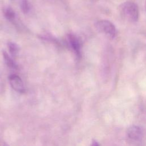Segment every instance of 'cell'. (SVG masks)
Here are the masks:
<instances>
[{
	"instance_id": "7c38bea8",
	"label": "cell",
	"mask_w": 146,
	"mask_h": 146,
	"mask_svg": "<svg viewBox=\"0 0 146 146\" xmlns=\"http://www.w3.org/2000/svg\"><path fill=\"white\" fill-rule=\"evenodd\" d=\"M145 11H146V2H145Z\"/></svg>"
},
{
	"instance_id": "9c48e42d",
	"label": "cell",
	"mask_w": 146,
	"mask_h": 146,
	"mask_svg": "<svg viewBox=\"0 0 146 146\" xmlns=\"http://www.w3.org/2000/svg\"><path fill=\"white\" fill-rule=\"evenodd\" d=\"M3 13H4V15L6 17V18L10 21L14 20L15 17V14L14 10L9 7L5 9V10L3 11Z\"/></svg>"
},
{
	"instance_id": "7a4b0ae2",
	"label": "cell",
	"mask_w": 146,
	"mask_h": 146,
	"mask_svg": "<svg viewBox=\"0 0 146 146\" xmlns=\"http://www.w3.org/2000/svg\"><path fill=\"white\" fill-rule=\"evenodd\" d=\"M95 27L99 33L103 34L110 39H113L116 36V28L115 26L108 20H99L95 23Z\"/></svg>"
},
{
	"instance_id": "30bf717a",
	"label": "cell",
	"mask_w": 146,
	"mask_h": 146,
	"mask_svg": "<svg viewBox=\"0 0 146 146\" xmlns=\"http://www.w3.org/2000/svg\"><path fill=\"white\" fill-rule=\"evenodd\" d=\"M91 146H99V143H98V142L97 141L93 140L92 141Z\"/></svg>"
},
{
	"instance_id": "8fae6325",
	"label": "cell",
	"mask_w": 146,
	"mask_h": 146,
	"mask_svg": "<svg viewBox=\"0 0 146 146\" xmlns=\"http://www.w3.org/2000/svg\"><path fill=\"white\" fill-rule=\"evenodd\" d=\"M0 146H9L7 144H6V143H1L0 144Z\"/></svg>"
},
{
	"instance_id": "6da1fadb",
	"label": "cell",
	"mask_w": 146,
	"mask_h": 146,
	"mask_svg": "<svg viewBox=\"0 0 146 146\" xmlns=\"http://www.w3.org/2000/svg\"><path fill=\"white\" fill-rule=\"evenodd\" d=\"M119 10L121 16L128 22L135 23L139 18V10L136 3L132 1H125L121 3Z\"/></svg>"
},
{
	"instance_id": "277c9868",
	"label": "cell",
	"mask_w": 146,
	"mask_h": 146,
	"mask_svg": "<svg viewBox=\"0 0 146 146\" xmlns=\"http://www.w3.org/2000/svg\"><path fill=\"white\" fill-rule=\"evenodd\" d=\"M69 42L71 46L74 50L76 56L79 58L81 57V44L78 38L73 34H69L68 36Z\"/></svg>"
},
{
	"instance_id": "3957f363",
	"label": "cell",
	"mask_w": 146,
	"mask_h": 146,
	"mask_svg": "<svg viewBox=\"0 0 146 146\" xmlns=\"http://www.w3.org/2000/svg\"><path fill=\"white\" fill-rule=\"evenodd\" d=\"M11 87L17 92L23 93L25 91L24 84L21 78L17 75L11 74L9 78Z\"/></svg>"
},
{
	"instance_id": "8992f818",
	"label": "cell",
	"mask_w": 146,
	"mask_h": 146,
	"mask_svg": "<svg viewBox=\"0 0 146 146\" xmlns=\"http://www.w3.org/2000/svg\"><path fill=\"white\" fill-rule=\"evenodd\" d=\"M3 56L6 64L10 68L17 70L18 69V66L13 60L12 58L5 51H3Z\"/></svg>"
},
{
	"instance_id": "5b68a950",
	"label": "cell",
	"mask_w": 146,
	"mask_h": 146,
	"mask_svg": "<svg viewBox=\"0 0 146 146\" xmlns=\"http://www.w3.org/2000/svg\"><path fill=\"white\" fill-rule=\"evenodd\" d=\"M128 137L132 140H139L142 136V130L137 125H132L129 127L127 132Z\"/></svg>"
},
{
	"instance_id": "ba28073f",
	"label": "cell",
	"mask_w": 146,
	"mask_h": 146,
	"mask_svg": "<svg viewBox=\"0 0 146 146\" xmlns=\"http://www.w3.org/2000/svg\"><path fill=\"white\" fill-rule=\"evenodd\" d=\"M7 46H8L9 52H10L11 56L14 57L18 55L19 50V47L18 45L15 43L10 42L8 43Z\"/></svg>"
},
{
	"instance_id": "52a82bcc",
	"label": "cell",
	"mask_w": 146,
	"mask_h": 146,
	"mask_svg": "<svg viewBox=\"0 0 146 146\" xmlns=\"http://www.w3.org/2000/svg\"><path fill=\"white\" fill-rule=\"evenodd\" d=\"M13 2L18 3L23 13H27L29 12L30 6L27 0H11Z\"/></svg>"
}]
</instances>
